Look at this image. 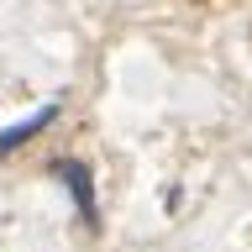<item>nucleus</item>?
Instances as JSON below:
<instances>
[{
	"instance_id": "nucleus-1",
	"label": "nucleus",
	"mask_w": 252,
	"mask_h": 252,
	"mask_svg": "<svg viewBox=\"0 0 252 252\" xmlns=\"http://www.w3.org/2000/svg\"><path fill=\"white\" fill-rule=\"evenodd\" d=\"M47 173L68 189V200H74L79 220H84L90 231H100V200H94V173H90V163H79V158H53V163H47Z\"/></svg>"
},
{
	"instance_id": "nucleus-2",
	"label": "nucleus",
	"mask_w": 252,
	"mask_h": 252,
	"mask_svg": "<svg viewBox=\"0 0 252 252\" xmlns=\"http://www.w3.org/2000/svg\"><path fill=\"white\" fill-rule=\"evenodd\" d=\"M58 110H63V100H47V105H37L32 116H21L16 126H0V158H5V153H21L32 137H42L47 126L58 121Z\"/></svg>"
}]
</instances>
